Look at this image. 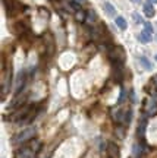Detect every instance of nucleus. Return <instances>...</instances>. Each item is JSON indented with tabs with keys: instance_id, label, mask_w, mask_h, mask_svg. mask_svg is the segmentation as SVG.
I'll use <instances>...</instances> for the list:
<instances>
[{
	"instance_id": "obj_28",
	"label": "nucleus",
	"mask_w": 157,
	"mask_h": 158,
	"mask_svg": "<svg viewBox=\"0 0 157 158\" xmlns=\"http://www.w3.org/2000/svg\"><path fill=\"white\" fill-rule=\"evenodd\" d=\"M156 60H157V56H156Z\"/></svg>"
},
{
	"instance_id": "obj_5",
	"label": "nucleus",
	"mask_w": 157,
	"mask_h": 158,
	"mask_svg": "<svg viewBox=\"0 0 157 158\" xmlns=\"http://www.w3.org/2000/svg\"><path fill=\"white\" fill-rule=\"evenodd\" d=\"M31 108L33 107H29V106H22V107H19L16 108V110H12V113L9 114V117H7V120L9 122H22L24 118H25V116L31 111Z\"/></svg>"
},
{
	"instance_id": "obj_23",
	"label": "nucleus",
	"mask_w": 157,
	"mask_h": 158,
	"mask_svg": "<svg viewBox=\"0 0 157 158\" xmlns=\"http://www.w3.org/2000/svg\"><path fill=\"white\" fill-rule=\"evenodd\" d=\"M144 29H147V31H150L151 34H153V31H154V29H153V25H151L150 22H144Z\"/></svg>"
},
{
	"instance_id": "obj_19",
	"label": "nucleus",
	"mask_w": 157,
	"mask_h": 158,
	"mask_svg": "<svg viewBox=\"0 0 157 158\" xmlns=\"http://www.w3.org/2000/svg\"><path fill=\"white\" fill-rule=\"evenodd\" d=\"M140 63L142 64V68L144 69H147V70H151L153 69V64H151V62L147 59V57H144V56H141L140 57Z\"/></svg>"
},
{
	"instance_id": "obj_7",
	"label": "nucleus",
	"mask_w": 157,
	"mask_h": 158,
	"mask_svg": "<svg viewBox=\"0 0 157 158\" xmlns=\"http://www.w3.org/2000/svg\"><path fill=\"white\" fill-rule=\"evenodd\" d=\"M25 101H27V94H22L19 92L15 95V98L12 100V102L9 104V110H16V108L25 106Z\"/></svg>"
},
{
	"instance_id": "obj_14",
	"label": "nucleus",
	"mask_w": 157,
	"mask_h": 158,
	"mask_svg": "<svg viewBox=\"0 0 157 158\" xmlns=\"http://www.w3.org/2000/svg\"><path fill=\"white\" fill-rule=\"evenodd\" d=\"M35 114H37V111H35V108L33 107V108H31V111L25 116V118H24L22 122H19V123H21V124H29L34 118H35Z\"/></svg>"
},
{
	"instance_id": "obj_13",
	"label": "nucleus",
	"mask_w": 157,
	"mask_h": 158,
	"mask_svg": "<svg viewBox=\"0 0 157 158\" xmlns=\"http://www.w3.org/2000/svg\"><path fill=\"white\" fill-rule=\"evenodd\" d=\"M27 145H28V147L31 148V149H33V151H34L35 154H38V152H40V149H41V147H43V145H41V141H38L37 138L31 139V141H29L28 143H27Z\"/></svg>"
},
{
	"instance_id": "obj_6",
	"label": "nucleus",
	"mask_w": 157,
	"mask_h": 158,
	"mask_svg": "<svg viewBox=\"0 0 157 158\" xmlns=\"http://www.w3.org/2000/svg\"><path fill=\"white\" fill-rule=\"evenodd\" d=\"M35 155L37 154L34 152L33 149L25 143V145H22V147H19L15 151V155H13V158H35Z\"/></svg>"
},
{
	"instance_id": "obj_26",
	"label": "nucleus",
	"mask_w": 157,
	"mask_h": 158,
	"mask_svg": "<svg viewBox=\"0 0 157 158\" xmlns=\"http://www.w3.org/2000/svg\"><path fill=\"white\" fill-rule=\"evenodd\" d=\"M132 3H141V0H131Z\"/></svg>"
},
{
	"instance_id": "obj_9",
	"label": "nucleus",
	"mask_w": 157,
	"mask_h": 158,
	"mask_svg": "<svg viewBox=\"0 0 157 158\" xmlns=\"http://www.w3.org/2000/svg\"><path fill=\"white\" fill-rule=\"evenodd\" d=\"M44 45H46V51L47 54L51 56L55 53V40L51 37V34H46L44 35Z\"/></svg>"
},
{
	"instance_id": "obj_1",
	"label": "nucleus",
	"mask_w": 157,
	"mask_h": 158,
	"mask_svg": "<svg viewBox=\"0 0 157 158\" xmlns=\"http://www.w3.org/2000/svg\"><path fill=\"white\" fill-rule=\"evenodd\" d=\"M112 118L116 124H124L128 126L131 118H132V110L131 108H113Z\"/></svg>"
},
{
	"instance_id": "obj_12",
	"label": "nucleus",
	"mask_w": 157,
	"mask_h": 158,
	"mask_svg": "<svg viewBox=\"0 0 157 158\" xmlns=\"http://www.w3.org/2000/svg\"><path fill=\"white\" fill-rule=\"evenodd\" d=\"M153 38V34L150 32V31H147V29H142L140 32V35H138V40H140L141 43H144V44H147V43H150Z\"/></svg>"
},
{
	"instance_id": "obj_16",
	"label": "nucleus",
	"mask_w": 157,
	"mask_h": 158,
	"mask_svg": "<svg viewBox=\"0 0 157 158\" xmlns=\"http://www.w3.org/2000/svg\"><path fill=\"white\" fill-rule=\"evenodd\" d=\"M144 142H141V143H134V157H141L142 152H144Z\"/></svg>"
},
{
	"instance_id": "obj_15",
	"label": "nucleus",
	"mask_w": 157,
	"mask_h": 158,
	"mask_svg": "<svg viewBox=\"0 0 157 158\" xmlns=\"http://www.w3.org/2000/svg\"><path fill=\"white\" fill-rule=\"evenodd\" d=\"M125 130H126V126H124V124H116V127H115V135L118 136L119 139H124Z\"/></svg>"
},
{
	"instance_id": "obj_3",
	"label": "nucleus",
	"mask_w": 157,
	"mask_h": 158,
	"mask_svg": "<svg viewBox=\"0 0 157 158\" xmlns=\"http://www.w3.org/2000/svg\"><path fill=\"white\" fill-rule=\"evenodd\" d=\"M107 56L110 59V62L113 64H124L125 59H126V54H125V50L120 47V45H113L110 51L107 53Z\"/></svg>"
},
{
	"instance_id": "obj_18",
	"label": "nucleus",
	"mask_w": 157,
	"mask_h": 158,
	"mask_svg": "<svg viewBox=\"0 0 157 158\" xmlns=\"http://www.w3.org/2000/svg\"><path fill=\"white\" fill-rule=\"evenodd\" d=\"M144 15H146L147 18H153L154 15H156V10H154V7H153L150 3H147V5L144 6Z\"/></svg>"
},
{
	"instance_id": "obj_4",
	"label": "nucleus",
	"mask_w": 157,
	"mask_h": 158,
	"mask_svg": "<svg viewBox=\"0 0 157 158\" xmlns=\"http://www.w3.org/2000/svg\"><path fill=\"white\" fill-rule=\"evenodd\" d=\"M11 84H12V68L6 69V66H3L2 68V98L3 100L7 95V92L11 91Z\"/></svg>"
},
{
	"instance_id": "obj_8",
	"label": "nucleus",
	"mask_w": 157,
	"mask_h": 158,
	"mask_svg": "<svg viewBox=\"0 0 157 158\" xmlns=\"http://www.w3.org/2000/svg\"><path fill=\"white\" fill-rule=\"evenodd\" d=\"M106 154H107V158H119V157H120L119 147L115 143V142H109V143H107Z\"/></svg>"
},
{
	"instance_id": "obj_25",
	"label": "nucleus",
	"mask_w": 157,
	"mask_h": 158,
	"mask_svg": "<svg viewBox=\"0 0 157 158\" xmlns=\"http://www.w3.org/2000/svg\"><path fill=\"white\" fill-rule=\"evenodd\" d=\"M150 5H157V0H147Z\"/></svg>"
},
{
	"instance_id": "obj_27",
	"label": "nucleus",
	"mask_w": 157,
	"mask_h": 158,
	"mask_svg": "<svg viewBox=\"0 0 157 158\" xmlns=\"http://www.w3.org/2000/svg\"><path fill=\"white\" fill-rule=\"evenodd\" d=\"M154 82H156V86H157V76H156V78H154Z\"/></svg>"
},
{
	"instance_id": "obj_17",
	"label": "nucleus",
	"mask_w": 157,
	"mask_h": 158,
	"mask_svg": "<svg viewBox=\"0 0 157 158\" xmlns=\"http://www.w3.org/2000/svg\"><path fill=\"white\" fill-rule=\"evenodd\" d=\"M103 9L106 10V13L109 16H116V9H115L109 2H104V3H103Z\"/></svg>"
},
{
	"instance_id": "obj_21",
	"label": "nucleus",
	"mask_w": 157,
	"mask_h": 158,
	"mask_svg": "<svg viewBox=\"0 0 157 158\" xmlns=\"http://www.w3.org/2000/svg\"><path fill=\"white\" fill-rule=\"evenodd\" d=\"M75 18H76V21H78V22H84L85 19H87V13H85L82 9H81V10H76Z\"/></svg>"
},
{
	"instance_id": "obj_20",
	"label": "nucleus",
	"mask_w": 157,
	"mask_h": 158,
	"mask_svg": "<svg viewBox=\"0 0 157 158\" xmlns=\"http://www.w3.org/2000/svg\"><path fill=\"white\" fill-rule=\"evenodd\" d=\"M116 25H118V28L122 29V31H125L126 27H128V23H126V21H125V18H122V16H116Z\"/></svg>"
},
{
	"instance_id": "obj_22",
	"label": "nucleus",
	"mask_w": 157,
	"mask_h": 158,
	"mask_svg": "<svg viewBox=\"0 0 157 158\" xmlns=\"http://www.w3.org/2000/svg\"><path fill=\"white\" fill-rule=\"evenodd\" d=\"M95 19H97L95 12L94 10H90V12H88V21H90V22H93V21H95Z\"/></svg>"
},
{
	"instance_id": "obj_24",
	"label": "nucleus",
	"mask_w": 157,
	"mask_h": 158,
	"mask_svg": "<svg viewBox=\"0 0 157 158\" xmlns=\"http://www.w3.org/2000/svg\"><path fill=\"white\" fill-rule=\"evenodd\" d=\"M134 21L137 23H142V18H141L138 13H134Z\"/></svg>"
},
{
	"instance_id": "obj_11",
	"label": "nucleus",
	"mask_w": 157,
	"mask_h": 158,
	"mask_svg": "<svg viewBox=\"0 0 157 158\" xmlns=\"http://www.w3.org/2000/svg\"><path fill=\"white\" fill-rule=\"evenodd\" d=\"M146 127H147V117H144V118H141L140 124H138V129H137V133H138V138H140V139H144Z\"/></svg>"
},
{
	"instance_id": "obj_2",
	"label": "nucleus",
	"mask_w": 157,
	"mask_h": 158,
	"mask_svg": "<svg viewBox=\"0 0 157 158\" xmlns=\"http://www.w3.org/2000/svg\"><path fill=\"white\" fill-rule=\"evenodd\" d=\"M35 133H37V130L34 129V127H28V129H24L21 130L19 133L12 138V143L13 145H19V147H22L25 143H28L31 139L35 138Z\"/></svg>"
},
{
	"instance_id": "obj_10",
	"label": "nucleus",
	"mask_w": 157,
	"mask_h": 158,
	"mask_svg": "<svg viewBox=\"0 0 157 158\" xmlns=\"http://www.w3.org/2000/svg\"><path fill=\"white\" fill-rule=\"evenodd\" d=\"M25 78H27V76H25L24 72H21V73L16 76V81H15V95L22 91L24 85H25Z\"/></svg>"
}]
</instances>
